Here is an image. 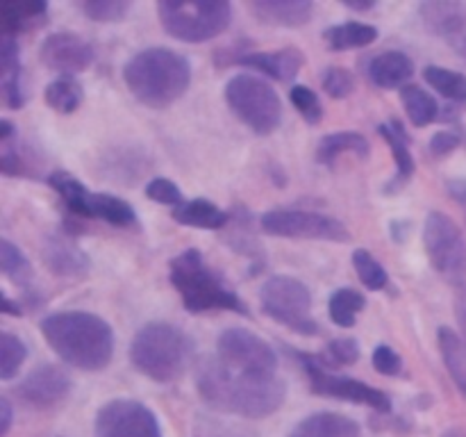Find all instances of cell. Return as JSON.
Here are the masks:
<instances>
[{"instance_id": "6da1fadb", "label": "cell", "mask_w": 466, "mask_h": 437, "mask_svg": "<svg viewBox=\"0 0 466 437\" xmlns=\"http://www.w3.org/2000/svg\"><path fill=\"white\" fill-rule=\"evenodd\" d=\"M196 390L218 412L262 419L280 410L287 387L278 373H250L232 369L218 355H203L196 362Z\"/></svg>"}, {"instance_id": "7a4b0ae2", "label": "cell", "mask_w": 466, "mask_h": 437, "mask_svg": "<svg viewBox=\"0 0 466 437\" xmlns=\"http://www.w3.org/2000/svg\"><path fill=\"white\" fill-rule=\"evenodd\" d=\"M41 335L71 367L100 371L114 358V330L89 312H57L41 321Z\"/></svg>"}, {"instance_id": "3957f363", "label": "cell", "mask_w": 466, "mask_h": 437, "mask_svg": "<svg viewBox=\"0 0 466 437\" xmlns=\"http://www.w3.org/2000/svg\"><path fill=\"white\" fill-rule=\"evenodd\" d=\"M123 80L139 103L162 109L189 89L191 64L171 48H148L123 66Z\"/></svg>"}, {"instance_id": "277c9868", "label": "cell", "mask_w": 466, "mask_h": 437, "mask_svg": "<svg viewBox=\"0 0 466 437\" xmlns=\"http://www.w3.org/2000/svg\"><path fill=\"white\" fill-rule=\"evenodd\" d=\"M171 282L191 314L209 312V310H230V312L248 314L244 300L205 262L200 250H182L171 259Z\"/></svg>"}, {"instance_id": "5b68a950", "label": "cell", "mask_w": 466, "mask_h": 437, "mask_svg": "<svg viewBox=\"0 0 466 437\" xmlns=\"http://www.w3.org/2000/svg\"><path fill=\"white\" fill-rule=\"evenodd\" d=\"M191 340L171 323H146L135 335L130 360L139 373L157 382H173L189 364Z\"/></svg>"}, {"instance_id": "8992f818", "label": "cell", "mask_w": 466, "mask_h": 437, "mask_svg": "<svg viewBox=\"0 0 466 437\" xmlns=\"http://www.w3.org/2000/svg\"><path fill=\"white\" fill-rule=\"evenodd\" d=\"M159 23L164 30L185 44H203L228 30L232 7L226 0L214 3H157Z\"/></svg>"}, {"instance_id": "52a82bcc", "label": "cell", "mask_w": 466, "mask_h": 437, "mask_svg": "<svg viewBox=\"0 0 466 437\" xmlns=\"http://www.w3.org/2000/svg\"><path fill=\"white\" fill-rule=\"evenodd\" d=\"M226 100L235 117L255 135H271L282 121V103L273 86L253 73H239L226 85Z\"/></svg>"}, {"instance_id": "ba28073f", "label": "cell", "mask_w": 466, "mask_h": 437, "mask_svg": "<svg viewBox=\"0 0 466 437\" xmlns=\"http://www.w3.org/2000/svg\"><path fill=\"white\" fill-rule=\"evenodd\" d=\"M259 303L267 317L299 335H319L312 317V294L300 280L289 276H271L259 290Z\"/></svg>"}, {"instance_id": "9c48e42d", "label": "cell", "mask_w": 466, "mask_h": 437, "mask_svg": "<svg viewBox=\"0 0 466 437\" xmlns=\"http://www.w3.org/2000/svg\"><path fill=\"white\" fill-rule=\"evenodd\" d=\"M423 244L432 269L444 280L460 282L466 278V239L458 223L444 212H431L423 228Z\"/></svg>"}, {"instance_id": "30bf717a", "label": "cell", "mask_w": 466, "mask_h": 437, "mask_svg": "<svg viewBox=\"0 0 466 437\" xmlns=\"http://www.w3.org/2000/svg\"><path fill=\"white\" fill-rule=\"evenodd\" d=\"M299 360L305 371H308L309 387L317 394L332 396V399H344L358 405H369V408L378 410V412H390L391 410L390 394L358 381V378L337 376V373L328 371L326 360L319 358V355L299 353Z\"/></svg>"}, {"instance_id": "8fae6325", "label": "cell", "mask_w": 466, "mask_h": 437, "mask_svg": "<svg viewBox=\"0 0 466 437\" xmlns=\"http://www.w3.org/2000/svg\"><path fill=\"white\" fill-rule=\"evenodd\" d=\"M262 230L273 237L287 239H317V241H349L350 232L337 218L303 209H273L262 217Z\"/></svg>"}, {"instance_id": "7c38bea8", "label": "cell", "mask_w": 466, "mask_h": 437, "mask_svg": "<svg viewBox=\"0 0 466 437\" xmlns=\"http://www.w3.org/2000/svg\"><path fill=\"white\" fill-rule=\"evenodd\" d=\"M217 355L232 369L250 373H276L278 355L267 340L246 328H228L217 341Z\"/></svg>"}, {"instance_id": "4fadbf2b", "label": "cell", "mask_w": 466, "mask_h": 437, "mask_svg": "<svg viewBox=\"0 0 466 437\" xmlns=\"http://www.w3.org/2000/svg\"><path fill=\"white\" fill-rule=\"evenodd\" d=\"M96 437H162L150 408L132 399H114L96 414Z\"/></svg>"}, {"instance_id": "5bb4252c", "label": "cell", "mask_w": 466, "mask_h": 437, "mask_svg": "<svg viewBox=\"0 0 466 437\" xmlns=\"http://www.w3.org/2000/svg\"><path fill=\"white\" fill-rule=\"evenodd\" d=\"M18 401L27 408L46 410L53 405L62 403L71 391V378L64 369L55 367V364H41V367L32 369L16 387Z\"/></svg>"}, {"instance_id": "9a60e30c", "label": "cell", "mask_w": 466, "mask_h": 437, "mask_svg": "<svg viewBox=\"0 0 466 437\" xmlns=\"http://www.w3.org/2000/svg\"><path fill=\"white\" fill-rule=\"evenodd\" d=\"M94 48L73 32H55L41 44V62L62 77H73L94 64Z\"/></svg>"}, {"instance_id": "2e32d148", "label": "cell", "mask_w": 466, "mask_h": 437, "mask_svg": "<svg viewBox=\"0 0 466 437\" xmlns=\"http://www.w3.org/2000/svg\"><path fill=\"white\" fill-rule=\"evenodd\" d=\"M235 62L239 66L255 68L278 82H291L303 68L305 57L299 48H282L268 50V53H246L241 57H235Z\"/></svg>"}, {"instance_id": "e0dca14e", "label": "cell", "mask_w": 466, "mask_h": 437, "mask_svg": "<svg viewBox=\"0 0 466 437\" xmlns=\"http://www.w3.org/2000/svg\"><path fill=\"white\" fill-rule=\"evenodd\" d=\"M44 262L50 271L64 278L82 276L89 269V258L85 250L76 244V239H71V235L64 232H55L46 239Z\"/></svg>"}, {"instance_id": "ac0fdd59", "label": "cell", "mask_w": 466, "mask_h": 437, "mask_svg": "<svg viewBox=\"0 0 466 437\" xmlns=\"http://www.w3.org/2000/svg\"><path fill=\"white\" fill-rule=\"evenodd\" d=\"M250 12L259 23L280 27H300L312 21V0H253Z\"/></svg>"}, {"instance_id": "d6986e66", "label": "cell", "mask_w": 466, "mask_h": 437, "mask_svg": "<svg viewBox=\"0 0 466 437\" xmlns=\"http://www.w3.org/2000/svg\"><path fill=\"white\" fill-rule=\"evenodd\" d=\"M48 18V5L44 0H5L0 5L3 35L16 36L41 27Z\"/></svg>"}, {"instance_id": "ffe728a7", "label": "cell", "mask_w": 466, "mask_h": 437, "mask_svg": "<svg viewBox=\"0 0 466 437\" xmlns=\"http://www.w3.org/2000/svg\"><path fill=\"white\" fill-rule=\"evenodd\" d=\"M369 80L376 86L382 89H394L400 86L403 89L405 82L414 76V64L400 50H385V53H378L376 57L369 62L367 66Z\"/></svg>"}, {"instance_id": "44dd1931", "label": "cell", "mask_w": 466, "mask_h": 437, "mask_svg": "<svg viewBox=\"0 0 466 437\" xmlns=\"http://www.w3.org/2000/svg\"><path fill=\"white\" fill-rule=\"evenodd\" d=\"M289 437H364L355 419L337 412H317L296 423Z\"/></svg>"}, {"instance_id": "7402d4cb", "label": "cell", "mask_w": 466, "mask_h": 437, "mask_svg": "<svg viewBox=\"0 0 466 437\" xmlns=\"http://www.w3.org/2000/svg\"><path fill=\"white\" fill-rule=\"evenodd\" d=\"M421 21L432 35L455 36L466 27V5L444 3V0H431L419 5Z\"/></svg>"}, {"instance_id": "603a6c76", "label": "cell", "mask_w": 466, "mask_h": 437, "mask_svg": "<svg viewBox=\"0 0 466 437\" xmlns=\"http://www.w3.org/2000/svg\"><path fill=\"white\" fill-rule=\"evenodd\" d=\"M82 217L100 218L116 228H130L137 223V212L127 200L112 194H100V191H89L85 208H82Z\"/></svg>"}, {"instance_id": "cb8c5ba5", "label": "cell", "mask_w": 466, "mask_h": 437, "mask_svg": "<svg viewBox=\"0 0 466 437\" xmlns=\"http://www.w3.org/2000/svg\"><path fill=\"white\" fill-rule=\"evenodd\" d=\"M378 132H380L382 139L387 141L396 162V176L394 180H391V185L387 187V191L403 189L410 182V178L414 176V168H417L414 167L412 153H410L408 135H405L403 126H399V123H380V126H378Z\"/></svg>"}, {"instance_id": "d4e9b609", "label": "cell", "mask_w": 466, "mask_h": 437, "mask_svg": "<svg viewBox=\"0 0 466 437\" xmlns=\"http://www.w3.org/2000/svg\"><path fill=\"white\" fill-rule=\"evenodd\" d=\"M173 218L180 226L200 228V230H221L230 221L228 212H223L218 205H214L208 198L185 200V203L173 209Z\"/></svg>"}, {"instance_id": "484cf974", "label": "cell", "mask_w": 466, "mask_h": 437, "mask_svg": "<svg viewBox=\"0 0 466 437\" xmlns=\"http://www.w3.org/2000/svg\"><path fill=\"white\" fill-rule=\"evenodd\" d=\"M440 351L444 358L446 369H449L451 378L455 381L458 390L466 396V341L449 326L440 328Z\"/></svg>"}, {"instance_id": "4316f807", "label": "cell", "mask_w": 466, "mask_h": 437, "mask_svg": "<svg viewBox=\"0 0 466 437\" xmlns=\"http://www.w3.org/2000/svg\"><path fill=\"white\" fill-rule=\"evenodd\" d=\"M344 153H353L360 159H367L371 148H369V141L362 135H358V132H335V135L323 137L321 144H319L317 158L319 162L330 167Z\"/></svg>"}, {"instance_id": "83f0119b", "label": "cell", "mask_w": 466, "mask_h": 437, "mask_svg": "<svg viewBox=\"0 0 466 437\" xmlns=\"http://www.w3.org/2000/svg\"><path fill=\"white\" fill-rule=\"evenodd\" d=\"M328 46L332 50H350V48H364V46L373 44L378 39V30L369 23H339V25H332L323 32Z\"/></svg>"}, {"instance_id": "f1b7e54d", "label": "cell", "mask_w": 466, "mask_h": 437, "mask_svg": "<svg viewBox=\"0 0 466 437\" xmlns=\"http://www.w3.org/2000/svg\"><path fill=\"white\" fill-rule=\"evenodd\" d=\"M400 98H403L405 112H408L410 121L417 127L431 126L432 121L440 118V105L432 94H428L426 89L417 85H405L400 89Z\"/></svg>"}, {"instance_id": "f546056e", "label": "cell", "mask_w": 466, "mask_h": 437, "mask_svg": "<svg viewBox=\"0 0 466 437\" xmlns=\"http://www.w3.org/2000/svg\"><path fill=\"white\" fill-rule=\"evenodd\" d=\"M46 105L50 109L59 114H71L76 112L77 107L85 100V91H82V85L76 80V77H57V80L50 82L44 91Z\"/></svg>"}, {"instance_id": "4dcf8cb0", "label": "cell", "mask_w": 466, "mask_h": 437, "mask_svg": "<svg viewBox=\"0 0 466 437\" xmlns=\"http://www.w3.org/2000/svg\"><path fill=\"white\" fill-rule=\"evenodd\" d=\"M364 308H367V299H364L358 290H350V287L337 290L335 294L330 296V303H328L330 319L341 328L355 326V319H358V314L362 312Z\"/></svg>"}, {"instance_id": "1f68e13d", "label": "cell", "mask_w": 466, "mask_h": 437, "mask_svg": "<svg viewBox=\"0 0 466 437\" xmlns=\"http://www.w3.org/2000/svg\"><path fill=\"white\" fill-rule=\"evenodd\" d=\"M423 77L435 91L453 103H466V76L464 73L451 71L444 66H426Z\"/></svg>"}, {"instance_id": "d6a6232c", "label": "cell", "mask_w": 466, "mask_h": 437, "mask_svg": "<svg viewBox=\"0 0 466 437\" xmlns=\"http://www.w3.org/2000/svg\"><path fill=\"white\" fill-rule=\"evenodd\" d=\"M21 77V59L14 57L0 62V86H3V100L9 109H21L25 105V91H23Z\"/></svg>"}, {"instance_id": "836d02e7", "label": "cell", "mask_w": 466, "mask_h": 437, "mask_svg": "<svg viewBox=\"0 0 466 437\" xmlns=\"http://www.w3.org/2000/svg\"><path fill=\"white\" fill-rule=\"evenodd\" d=\"M0 269H3V273L9 280L21 287H27V282L32 280L30 262L23 255V250L14 246L9 239L0 241Z\"/></svg>"}, {"instance_id": "e575fe53", "label": "cell", "mask_w": 466, "mask_h": 437, "mask_svg": "<svg viewBox=\"0 0 466 437\" xmlns=\"http://www.w3.org/2000/svg\"><path fill=\"white\" fill-rule=\"evenodd\" d=\"M27 358V349L16 335L5 330L0 335V378L3 381H12L18 373V369L23 367Z\"/></svg>"}, {"instance_id": "d590c367", "label": "cell", "mask_w": 466, "mask_h": 437, "mask_svg": "<svg viewBox=\"0 0 466 437\" xmlns=\"http://www.w3.org/2000/svg\"><path fill=\"white\" fill-rule=\"evenodd\" d=\"M353 267H355V271H358L362 285L369 287V290H385L387 282H390L385 267H382V264L378 262V259L373 258L369 250H364V249L355 250Z\"/></svg>"}, {"instance_id": "8d00e7d4", "label": "cell", "mask_w": 466, "mask_h": 437, "mask_svg": "<svg viewBox=\"0 0 466 437\" xmlns=\"http://www.w3.org/2000/svg\"><path fill=\"white\" fill-rule=\"evenodd\" d=\"M132 3H127V0H86V3L80 5L85 16L98 23L123 21Z\"/></svg>"}, {"instance_id": "74e56055", "label": "cell", "mask_w": 466, "mask_h": 437, "mask_svg": "<svg viewBox=\"0 0 466 437\" xmlns=\"http://www.w3.org/2000/svg\"><path fill=\"white\" fill-rule=\"evenodd\" d=\"M289 100H291V105L296 107V112H299L300 117L309 123V126H317V123L323 118L321 100H319V96L314 94L309 86H305V85L291 86Z\"/></svg>"}, {"instance_id": "f35d334b", "label": "cell", "mask_w": 466, "mask_h": 437, "mask_svg": "<svg viewBox=\"0 0 466 437\" xmlns=\"http://www.w3.org/2000/svg\"><path fill=\"white\" fill-rule=\"evenodd\" d=\"M321 85H323V91H326L330 98H337V100L349 98L355 89L353 76H350V73L341 66L326 68V71H323V77H321Z\"/></svg>"}, {"instance_id": "ab89813d", "label": "cell", "mask_w": 466, "mask_h": 437, "mask_svg": "<svg viewBox=\"0 0 466 437\" xmlns=\"http://www.w3.org/2000/svg\"><path fill=\"white\" fill-rule=\"evenodd\" d=\"M146 196H148L153 203L171 205L173 209H176L177 205L185 203V198H182V191L177 189L176 182L168 180V178H153V180L146 185Z\"/></svg>"}, {"instance_id": "60d3db41", "label": "cell", "mask_w": 466, "mask_h": 437, "mask_svg": "<svg viewBox=\"0 0 466 437\" xmlns=\"http://www.w3.org/2000/svg\"><path fill=\"white\" fill-rule=\"evenodd\" d=\"M328 353L335 367H344V364H355L360 360V346L358 340L353 337H339L328 344Z\"/></svg>"}, {"instance_id": "b9f144b4", "label": "cell", "mask_w": 466, "mask_h": 437, "mask_svg": "<svg viewBox=\"0 0 466 437\" xmlns=\"http://www.w3.org/2000/svg\"><path fill=\"white\" fill-rule=\"evenodd\" d=\"M373 369L382 376H399L403 371V358L391 346L380 344L373 351Z\"/></svg>"}, {"instance_id": "7bdbcfd3", "label": "cell", "mask_w": 466, "mask_h": 437, "mask_svg": "<svg viewBox=\"0 0 466 437\" xmlns=\"http://www.w3.org/2000/svg\"><path fill=\"white\" fill-rule=\"evenodd\" d=\"M460 141H462V139H460L458 132L440 130L437 135H432L431 153L435 155V158H446V155H451L455 148H458Z\"/></svg>"}, {"instance_id": "ee69618b", "label": "cell", "mask_w": 466, "mask_h": 437, "mask_svg": "<svg viewBox=\"0 0 466 437\" xmlns=\"http://www.w3.org/2000/svg\"><path fill=\"white\" fill-rule=\"evenodd\" d=\"M455 317H458V323L460 328H462V335H464V341H466V285L458 287V291H455Z\"/></svg>"}, {"instance_id": "f6af8a7d", "label": "cell", "mask_w": 466, "mask_h": 437, "mask_svg": "<svg viewBox=\"0 0 466 437\" xmlns=\"http://www.w3.org/2000/svg\"><path fill=\"white\" fill-rule=\"evenodd\" d=\"M0 437H5L12 428V405H9V399H0Z\"/></svg>"}, {"instance_id": "bcb514c9", "label": "cell", "mask_w": 466, "mask_h": 437, "mask_svg": "<svg viewBox=\"0 0 466 437\" xmlns=\"http://www.w3.org/2000/svg\"><path fill=\"white\" fill-rule=\"evenodd\" d=\"M449 191L458 203L466 205V180L458 178V180H449Z\"/></svg>"}, {"instance_id": "7dc6e473", "label": "cell", "mask_w": 466, "mask_h": 437, "mask_svg": "<svg viewBox=\"0 0 466 437\" xmlns=\"http://www.w3.org/2000/svg\"><path fill=\"white\" fill-rule=\"evenodd\" d=\"M14 135H16L14 126L7 121V118H3V121H0V144H7V141H12Z\"/></svg>"}, {"instance_id": "c3c4849f", "label": "cell", "mask_w": 466, "mask_h": 437, "mask_svg": "<svg viewBox=\"0 0 466 437\" xmlns=\"http://www.w3.org/2000/svg\"><path fill=\"white\" fill-rule=\"evenodd\" d=\"M3 310H5V312H7V314H14V317H21V314H23L21 305H18V303H14V300L9 299L7 294L3 296Z\"/></svg>"}, {"instance_id": "681fc988", "label": "cell", "mask_w": 466, "mask_h": 437, "mask_svg": "<svg viewBox=\"0 0 466 437\" xmlns=\"http://www.w3.org/2000/svg\"><path fill=\"white\" fill-rule=\"evenodd\" d=\"M344 7H349V9H355V12H367V9H373L376 7V3H373V0H369V3H350V0H344Z\"/></svg>"}, {"instance_id": "f907efd6", "label": "cell", "mask_w": 466, "mask_h": 437, "mask_svg": "<svg viewBox=\"0 0 466 437\" xmlns=\"http://www.w3.org/2000/svg\"><path fill=\"white\" fill-rule=\"evenodd\" d=\"M444 437H466V432L462 428H451V431L444 432Z\"/></svg>"}, {"instance_id": "816d5d0a", "label": "cell", "mask_w": 466, "mask_h": 437, "mask_svg": "<svg viewBox=\"0 0 466 437\" xmlns=\"http://www.w3.org/2000/svg\"><path fill=\"white\" fill-rule=\"evenodd\" d=\"M458 50H460V55H462L464 62H466V36H462V39L458 41Z\"/></svg>"}]
</instances>
